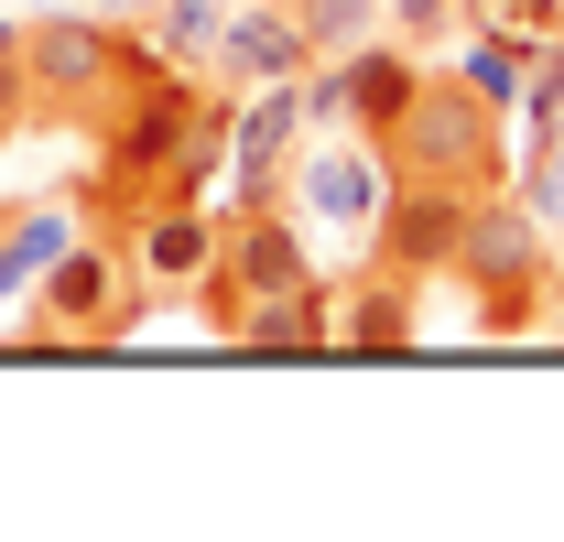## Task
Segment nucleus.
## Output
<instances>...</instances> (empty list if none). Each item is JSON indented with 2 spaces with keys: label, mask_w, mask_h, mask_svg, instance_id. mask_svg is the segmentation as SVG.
I'll return each instance as SVG.
<instances>
[{
  "label": "nucleus",
  "mask_w": 564,
  "mask_h": 542,
  "mask_svg": "<svg viewBox=\"0 0 564 542\" xmlns=\"http://www.w3.org/2000/svg\"><path fill=\"white\" fill-rule=\"evenodd\" d=\"M131 326H141V271L120 239H66L33 271V315H22L33 347H120Z\"/></svg>",
  "instance_id": "nucleus-2"
},
{
  "label": "nucleus",
  "mask_w": 564,
  "mask_h": 542,
  "mask_svg": "<svg viewBox=\"0 0 564 542\" xmlns=\"http://www.w3.org/2000/svg\"><path fill=\"white\" fill-rule=\"evenodd\" d=\"M228 11L239 0H152V33H163V55L185 76H207L217 66V33H228Z\"/></svg>",
  "instance_id": "nucleus-15"
},
{
  "label": "nucleus",
  "mask_w": 564,
  "mask_h": 542,
  "mask_svg": "<svg viewBox=\"0 0 564 542\" xmlns=\"http://www.w3.org/2000/svg\"><path fill=\"white\" fill-rule=\"evenodd\" d=\"M0 76H22V22H0Z\"/></svg>",
  "instance_id": "nucleus-19"
},
{
  "label": "nucleus",
  "mask_w": 564,
  "mask_h": 542,
  "mask_svg": "<svg viewBox=\"0 0 564 542\" xmlns=\"http://www.w3.org/2000/svg\"><path fill=\"white\" fill-rule=\"evenodd\" d=\"M293 22H304V44L315 55H358V44H380L391 33V0H282Z\"/></svg>",
  "instance_id": "nucleus-14"
},
{
  "label": "nucleus",
  "mask_w": 564,
  "mask_h": 542,
  "mask_svg": "<svg viewBox=\"0 0 564 542\" xmlns=\"http://www.w3.org/2000/svg\"><path fill=\"white\" fill-rule=\"evenodd\" d=\"M337 347H413V282L369 271L358 293H337Z\"/></svg>",
  "instance_id": "nucleus-12"
},
{
  "label": "nucleus",
  "mask_w": 564,
  "mask_h": 542,
  "mask_svg": "<svg viewBox=\"0 0 564 542\" xmlns=\"http://www.w3.org/2000/svg\"><path fill=\"white\" fill-rule=\"evenodd\" d=\"M239 358H315V347H337V282H282V293H261L250 315H239Z\"/></svg>",
  "instance_id": "nucleus-9"
},
{
  "label": "nucleus",
  "mask_w": 564,
  "mask_h": 542,
  "mask_svg": "<svg viewBox=\"0 0 564 542\" xmlns=\"http://www.w3.org/2000/svg\"><path fill=\"white\" fill-rule=\"evenodd\" d=\"M456 76H467L489 109H521V87H532V55H521L510 33H478V22H467V44H456Z\"/></svg>",
  "instance_id": "nucleus-16"
},
{
  "label": "nucleus",
  "mask_w": 564,
  "mask_h": 542,
  "mask_svg": "<svg viewBox=\"0 0 564 542\" xmlns=\"http://www.w3.org/2000/svg\"><path fill=\"white\" fill-rule=\"evenodd\" d=\"M467 22H478V33H510L521 55L564 44V0H467Z\"/></svg>",
  "instance_id": "nucleus-17"
},
{
  "label": "nucleus",
  "mask_w": 564,
  "mask_h": 542,
  "mask_svg": "<svg viewBox=\"0 0 564 542\" xmlns=\"http://www.w3.org/2000/svg\"><path fill=\"white\" fill-rule=\"evenodd\" d=\"M391 33L423 44V33H467V0H391Z\"/></svg>",
  "instance_id": "nucleus-18"
},
{
  "label": "nucleus",
  "mask_w": 564,
  "mask_h": 542,
  "mask_svg": "<svg viewBox=\"0 0 564 542\" xmlns=\"http://www.w3.org/2000/svg\"><path fill=\"white\" fill-rule=\"evenodd\" d=\"M510 109H489L467 76H423L413 109L380 131L391 174H445V185H510Z\"/></svg>",
  "instance_id": "nucleus-1"
},
{
  "label": "nucleus",
  "mask_w": 564,
  "mask_h": 542,
  "mask_svg": "<svg viewBox=\"0 0 564 542\" xmlns=\"http://www.w3.org/2000/svg\"><path fill=\"white\" fill-rule=\"evenodd\" d=\"M141 55H152V44H131V33H120L109 11H87V0L22 22V87H33V109H109Z\"/></svg>",
  "instance_id": "nucleus-4"
},
{
  "label": "nucleus",
  "mask_w": 564,
  "mask_h": 542,
  "mask_svg": "<svg viewBox=\"0 0 564 542\" xmlns=\"http://www.w3.org/2000/svg\"><path fill=\"white\" fill-rule=\"evenodd\" d=\"M87 11H141V0H87Z\"/></svg>",
  "instance_id": "nucleus-20"
},
{
  "label": "nucleus",
  "mask_w": 564,
  "mask_h": 542,
  "mask_svg": "<svg viewBox=\"0 0 564 542\" xmlns=\"http://www.w3.org/2000/svg\"><path fill=\"white\" fill-rule=\"evenodd\" d=\"M478 196H489V185H445V174H391V196H380V217H369V261H380V271H402V282H434V271H456Z\"/></svg>",
  "instance_id": "nucleus-5"
},
{
  "label": "nucleus",
  "mask_w": 564,
  "mask_h": 542,
  "mask_svg": "<svg viewBox=\"0 0 564 542\" xmlns=\"http://www.w3.org/2000/svg\"><path fill=\"white\" fill-rule=\"evenodd\" d=\"M293 131H304V76H261V87L228 98V196H239V206L282 196Z\"/></svg>",
  "instance_id": "nucleus-7"
},
{
  "label": "nucleus",
  "mask_w": 564,
  "mask_h": 542,
  "mask_svg": "<svg viewBox=\"0 0 564 542\" xmlns=\"http://www.w3.org/2000/svg\"><path fill=\"white\" fill-rule=\"evenodd\" d=\"M304 217L282 196H261V206H228V228H217V261H207V282H196V315H207V337L228 347L239 337V315L261 304V293H282V282H304Z\"/></svg>",
  "instance_id": "nucleus-3"
},
{
  "label": "nucleus",
  "mask_w": 564,
  "mask_h": 542,
  "mask_svg": "<svg viewBox=\"0 0 564 542\" xmlns=\"http://www.w3.org/2000/svg\"><path fill=\"white\" fill-rule=\"evenodd\" d=\"M413 87H423V66L402 55V33H380V44H358L348 55V131H391L402 109H413Z\"/></svg>",
  "instance_id": "nucleus-11"
},
{
  "label": "nucleus",
  "mask_w": 564,
  "mask_h": 542,
  "mask_svg": "<svg viewBox=\"0 0 564 542\" xmlns=\"http://www.w3.org/2000/svg\"><path fill=\"white\" fill-rule=\"evenodd\" d=\"M217 228H228V206H207V196H152L131 228H120L141 293H196L207 261H217Z\"/></svg>",
  "instance_id": "nucleus-8"
},
{
  "label": "nucleus",
  "mask_w": 564,
  "mask_h": 542,
  "mask_svg": "<svg viewBox=\"0 0 564 542\" xmlns=\"http://www.w3.org/2000/svg\"><path fill=\"white\" fill-rule=\"evenodd\" d=\"M315 66V44H304V22L282 11V0H239L228 11V33H217V87H261V76H304Z\"/></svg>",
  "instance_id": "nucleus-10"
},
{
  "label": "nucleus",
  "mask_w": 564,
  "mask_h": 542,
  "mask_svg": "<svg viewBox=\"0 0 564 542\" xmlns=\"http://www.w3.org/2000/svg\"><path fill=\"white\" fill-rule=\"evenodd\" d=\"M66 239H76V217H66V206H0V293H22V282L55 261Z\"/></svg>",
  "instance_id": "nucleus-13"
},
{
  "label": "nucleus",
  "mask_w": 564,
  "mask_h": 542,
  "mask_svg": "<svg viewBox=\"0 0 564 542\" xmlns=\"http://www.w3.org/2000/svg\"><path fill=\"white\" fill-rule=\"evenodd\" d=\"M391 196V152L369 131H326V141H293V163H282V206L293 217H315V228H369Z\"/></svg>",
  "instance_id": "nucleus-6"
}]
</instances>
